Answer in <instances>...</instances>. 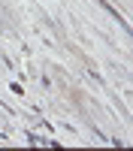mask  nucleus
I'll list each match as a JSON object with an SVG mask.
<instances>
[{
	"instance_id": "obj_2",
	"label": "nucleus",
	"mask_w": 133,
	"mask_h": 151,
	"mask_svg": "<svg viewBox=\"0 0 133 151\" xmlns=\"http://www.w3.org/2000/svg\"><path fill=\"white\" fill-rule=\"evenodd\" d=\"M3 139H6V136H3V133H0V142H3Z\"/></svg>"
},
{
	"instance_id": "obj_1",
	"label": "nucleus",
	"mask_w": 133,
	"mask_h": 151,
	"mask_svg": "<svg viewBox=\"0 0 133 151\" xmlns=\"http://www.w3.org/2000/svg\"><path fill=\"white\" fill-rule=\"evenodd\" d=\"M9 91H12V94H18V97H21V94H24V88H21L18 82H12V88H9Z\"/></svg>"
}]
</instances>
